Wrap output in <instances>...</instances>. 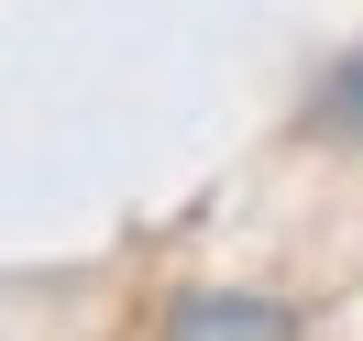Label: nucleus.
I'll return each mask as SVG.
<instances>
[{
    "label": "nucleus",
    "mask_w": 363,
    "mask_h": 341,
    "mask_svg": "<svg viewBox=\"0 0 363 341\" xmlns=\"http://www.w3.org/2000/svg\"><path fill=\"white\" fill-rule=\"evenodd\" d=\"M165 341H297V308L253 286H187L165 308Z\"/></svg>",
    "instance_id": "f257e3e1"
},
{
    "label": "nucleus",
    "mask_w": 363,
    "mask_h": 341,
    "mask_svg": "<svg viewBox=\"0 0 363 341\" xmlns=\"http://www.w3.org/2000/svg\"><path fill=\"white\" fill-rule=\"evenodd\" d=\"M319 121H330L341 143H363V45L330 67V89H319Z\"/></svg>",
    "instance_id": "f03ea898"
}]
</instances>
